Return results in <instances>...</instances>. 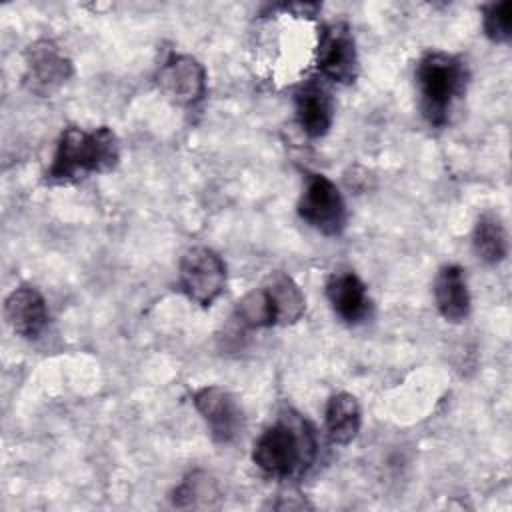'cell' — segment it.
<instances>
[{"instance_id": "6da1fadb", "label": "cell", "mask_w": 512, "mask_h": 512, "mask_svg": "<svg viewBox=\"0 0 512 512\" xmlns=\"http://www.w3.org/2000/svg\"><path fill=\"white\" fill-rule=\"evenodd\" d=\"M316 458V436L308 420L288 410L254 442L252 462L272 478L306 472Z\"/></svg>"}, {"instance_id": "7a4b0ae2", "label": "cell", "mask_w": 512, "mask_h": 512, "mask_svg": "<svg viewBox=\"0 0 512 512\" xmlns=\"http://www.w3.org/2000/svg\"><path fill=\"white\" fill-rule=\"evenodd\" d=\"M120 160L116 134L108 126L92 132L68 126L58 140L52 164L46 172V182L64 184L76 180L78 174L110 172Z\"/></svg>"}, {"instance_id": "3957f363", "label": "cell", "mask_w": 512, "mask_h": 512, "mask_svg": "<svg viewBox=\"0 0 512 512\" xmlns=\"http://www.w3.org/2000/svg\"><path fill=\"white\" fill-rule=\"evenodd\" d=\"M468 84L466 64L448 52H426L416 66L420 112L430 126H446Z\"/></svg>"}, {"instance_id": "277c9868", "label": "cell", "mask_w": 512, "mask_h": 512, "mask_svg": "<svg viewBox=\"0 0 512 512\" xmlns=\"http://www.w3.org/2000/svg\"><path fill=\"white\" fill-rule=\"evenodd\" d=\"M298 216L324 236H338L346 226V204L338 186L324 174L310 172L298 200Z\"/></svg>"}, {"instance_id": "5b68a950", "label": "cell", "mask_w": 512, "mask_h": 512, "mask_svg": "<svg viewBox=\"0 0 512 512\" xmlns=\"http://www.w3.org/2000/svg\"><path fill=\"white\" fill-rule=\"evenodd\" d=\"M178 284L190 300L208 308L224 290L226 266L214 250L194 246L180 260Z\"/></svg>"}, {"instance_id": "8992f818", "label": "cell", "mask_w": 512, "mask_h": 512, "mask_svg": "<svg viewBox=\"0 0 512 512\" xmlns=\"http://www.w3.org/2000/svg\"><path fill=\"white\" fill-rule=\"evenodd\" d=\"M316 66L326 78L338 84H352L356 80V42L346 22H332L322 28L316 50Z\"/></svg>"}, {"instance_id": "52a82bcc", "label": "cell", "mask_w": 512, "mask_h": 512, "mask_svg": "<svg viewBox=\"0 0 512 512\" xmlns=\"http://www.w3.org/2000/svg\"><path fill=\"white\" fill-rule=\"evenodd\" d=\"M72 76L70 58L50 40L28 46L24 56V82L38 96L54 94Z\"/></svg>"}, {"instance_id": "ba28073f", "label": "cell", "mask_w": 512, "mask_h": 512, "mask_svg": "<svg viewBox=\"0 0 512 512\" xmlns=\"http://www.w3.org/2000/svg\"><path fill=\"white\" fill-rule=\"evenodd\" d=\"M158 86L178 106H194L206 94L204 66L186 54H172L158 70Z\"/></svg>"}, {"instance_id": "9c48e42d", "label": "cell", "mask_w": 512, "mask_h": 512, "mask_svg": "<svg viewBox=\"0 0 512 512\" xmlns=\"http://www.w3.org/2000/svg\"><path fill=\"white\" fill-rule=\"evenodd\" d=\"M194 406L218 444H230L238 438L244 426V416L228 390L220 386H204L194 394Z\"/></svg>"}, {"instance_id": "30bf717a", "label": "cell", "mask_w": 512, "mask_h": 512, "mask_svg": "<svg viewBox=\"0 0 512 512\" xmlns=\"http://www.w3.org/2000/svg\"><path fill=\"white\" fill-rule=\"evenodd\" d=\"M8 326L22 338H38L48 324V308L44 296L32 286H18L4 302Z\"/></svg>"}, {"instance_id": "8fae6325", "label": "cell", "mask_w": 512, "mask_h": 512, "mask_svg": "<svg viewBox=\"0 0 512 512\" xmlns=\"http://www.w3.org/2000/svg\"><path fill=\"white\" fill-rule=\"evenodd\" d=\"M296 118L300 128L310 138H322L334 120V102L330 92L316 80L304 82L294 92Z\"/></svg>"}, {"instance_id": "7c38bea8", "label": "cell", "mask_w": 512, "mask_h": 512, "mask_svg": "<svg viewBox=\"0 0 512 512\" xmlns=\"http://www.w3.org/2000/svg\"><path fill=\"white\" fill-rule=\"evenodd\" d=\"M326 296L332 310L346 324H358L370 312V298L366 286L352 270L332 272L326 282Z\"/></svg>"}, {"instance_id": "4fadbf2b", "label": "cell", "mask_w": 512, "mask_h": 512, "mask_svg": "<svg viewBox=\"0 0 512 512\" xmlns=\"http://www.w3.org/2000/svg\"><path fill=\"white\" fill-rule=\"evenodd\" d=\"M434 298L444 320L458 324L470 312V292L464 270L456 264H446L434 280Z\"/></svg>"}, {"instance_id": "5bb4252c", "label": "cell", "mask_w": 512, "mask_h": 512, "mask_svg": "<svg viewBox=\"0 0 512 512\" xmlns=\"http://www.w3.org/2000/svg\"><path fill=\"white\" fill-rule=\"evenodd\" d=\"M274 314V326H288L302 318L306 298L300 286L284 272H272L262 284Z\"/></svg>"}, {"instance_id": "9a60e30c", "label": "cell", "mask_w": 512, "mask_h": 512, "mask_svg": "<svg viewBox=\"0 0 512 512\" xmlns=\"http://www.w3.org/2000/svg\"><path fill=\"white\" fill-rule=\"evenodd\" d=\"M362 424V412L356 396L348 392H338L330 396L326 404V432L334 444H350Z\"/></svg>"}, {"instance_id": "2e32d148", "label": "cell", "mask_w": 512, "mask_h": 512, "mask_svg": "<svg viewBox=\"0 0 512 512\" xmlns=\"http://www.w3.org/2000/svg\"><path fill=\"white\" fill-rule=\"evenodd\" d=\"M472 246L476 256L486 264H500L508 256V234L496 214L486 212L476 220Z\"/></svg>"}, {"instance_id": "e0dca14e", "label": "cell", "mask_w": 512, "mask_h": 512, "mask_svg": "<svg viewBox=\"0 0 512 512\" xmlns=\"http://www.w3.org/2000/svg\"><path fill=\"white\" fill-rule=\"evenodd\" d=\"M234 320L242 328H270L274 326V314L264 288H254L236 302Z\"/></svg>"}, {"instance_id": "ac0fdd59", "label": "cell", "mask_w": 512, "mask_h": 512, "mask_svg": "<svg viewBox=\"0 0 512 512\" xmlns=\"http://www.w3.org/2000/svg\"><path fill=\"white\" fill-rule=\"evenodd\" d=\"M484 34L488 40L496 44H506L512 38V2L502 0V2H492L484 10V20H482Z\"/></svg>"}, {"instance_id": "d6986e66", "label": "cell", "mask_w": 512, "mask_h": 512, "mask_svg": "<svg viewBox=\"0 0 512 512\" xmlns=\"http://www.w3.org/2000/svg\"><path fill=\"white\" fill-rule=\"evenodd\" d=\"M216 490H214V484L210 482L208 476L200 474V472H194L190 474L176 490H174V504L184 508V506H202L200 498H206L208 496H214Z\"/></svg>"}]
</instances>
